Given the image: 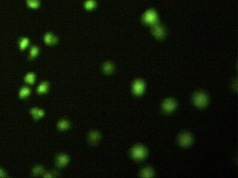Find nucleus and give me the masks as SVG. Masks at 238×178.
<instances>
[{"instance_id":"obj_10","label":"nucleus","mask_w":238,"mask_h":178,"mask_svg":"<svg viewBox=\"0 0 238 178\" xmlns=\"http://www.w3.org/2000/svg\"><path fill=\"white\" fill-rule=\"evenodd\" d=\"M153 33L156 36L159 38H162L164 36V31L162 27L160 25L156 24L153 26Z\"/></svg>"},{"instance_id":"obj_19","label":"nucleus","mask_w":238,"mask_h":178,"mask_svg":"<svg viewBox=\"0 0 238 178\" xmlns=\"http://www.w3.org/2000/svg\"><path fill=\"white\" fill-rule=\"evenodd\" d=\"M96 3L94 0H87L84 4V7L86 10H90L96 7Z\"/></svg>"},{"instance_id":"obj_5","label":"nucleus","mask_w":238,"mask_h":178,"mask_svg":"<svg viewBox=\"0 0 238 178\" xmlns=\"http://www.w3.org/2000/svg\"><path fill=\"white\" fill-rule=\"evenodd\" d=\"M133 90L134 94L137 96L142 93L144 90V84L142 80H137L133 83Z\"/></svg>"},{"instance_id":"obj_6","label":"nucleus","mask_w":238,"mask_h":178,"mask_svg":"<svg viewBox=\"0 0 238 178\" xmlns=\"http://www.w3.org/2000/svg\"><path fill=\"white\" fill-rule=\"evenodd\" d=\"M179 142L183 146H188L192 142V137L188 133H183L180 136Z\"/></svg>"},{"instance_id":"obj_20","label":"nucleus","mask_w":238,"mask_h":178,"mask_svg":"<svg viewBox=\"0 0 238 178\" xmlns=\"http://www.w3.org/2000/svg\"><path fill=\"white\" fill-rule=\"evenodd\" d=\"M39 49L38 47L36 46H33L30 50V59H34L38 55L39 53Z\"/></svg>"},{"instance_id":"obj_1","label":"nucleus","mask_w":238,"mask_h":178,"mask_svg":"<svg viewBox=\"0 0 238 178\" xmlns=\"http://www.w3.org/2000/svg\"><path fill=\"white\" fill-rule=\"evenodd\" d=\"M131 156L136 159H142L146 155V151L143 146H137L133 148L131 152Z\"/></svg>"},{"instance_id":"obj_2","label":"nucleus","mask_w":238,"mask_h":178,"mask_svg":"<svg viewBox=\"0 0 238 178\" xmlns=\"http://www.w3.org/2000/svg\"><path fill=\"white\" fill-rule=\"evenodd\" d=\"M193 101L197 106L203 107L207 103V97L204 93L199 92L195 95L193 97Z\"/></svg>"},{"instance_id":"obj_17","label":"nucleus","mask_w":238,"mask_h":178,"mask_svg":"<svg viewBox=\"0 0 238 178\" xmlns=\"http://www.w3.org/2000/svg\"><path fill=\"white\" fill-rule=\"evenodd\" d=\"M24 80H25V82L28 84H34L36 80V76L34 74L32 73H29L26 74Z\"/></svg>"},{"instance_id":"obj_8","label":"nucleus","mask_w":238,"mask_h":178,"mask_svg":"<svg viewBox=\"0 0 238 178\" xmlns=\"http://www.w3.org/2000/svg\"><path fill=\"white\" fill-rule=\"evenodd\" d=\"M30 113L33 116V119L36 120H39L43 117L45 115L43 110L37 108H32L30 110Z\"/></svg>"},{"instance_id":"obj_16","label":"nucleus","mask_w":238,"mask_h":178,"mask_svg":"<svg viewBox=\"0 0 238 178\" xmlns=\"http://www.w3.org/2000/svg\"><path fill=\"white\" fill-rule=\"evenodd\" d=\"M26 3L28 7L33 9L38 8L40 5L39 0H26Z\"/></svg>"},{"instance_id":"obj_22","label":"nucleus","mask_w":238,"mask_h":178,"mask_svg":"<svg viewBox=\"0 0 238 178\" xmlns=\"http://www.w3.org/2000/svg\"><path fill=\"white\" fill-rule=\"evenodd\" d=\"M153 175L152 170L149 168H145L142 172V175L143 177L149 178L151 177Z\"/></svg>"},{"instance_id":"obj_3","label":"nucleus","mask_w":238,"mask_h":178,"mask_svg":"<svg viewBox=\"0 0 238 178\" xmlns=\"http://www.w3.org/2000/svg\"><path fill=\"white\" fill-rule=\"evenodd\" d=\"M156 18V16L155 12L153 10H149L143 15V20L147 23H153L155 22Z\"/></svg>"},{"instance_id":"obj_23","label":"nucleus","mask_w":238,"mask_h":178,"mask_svg":"<svg viewBox=\"0 0 238 178\" xmlns=\"http://www.w3.org/2000/svg\"><path fill=\"white\" fill-rule=\"evenodd\" d=\"M6 173L3 169L0 168V178H4L6 176Z\"/></svg>"},{"instance_id":"obj_15","label":"nucleus","mask_w":238,"mask_h":178,"mask_svg":"<svg viewBox=\"0 0 238 178\" xmlns=\"http://www.w3.org/2000/svg\"><path fill=\"white\" fill-rule=\"evenodd\" d=\"M57 126L60 130H67L69 127L70 123L67 120H61L58 123Z\"/></svg>"},{"instance_id":"obj_4","label":"nucleus","mask_w":238,"mask_h":178,"mask_svg":"<svg viewBox=\"0 0 238 178\" xmlns=\"http://www.w3.org/2000/svg\"><path fill=\"white\" fill-rule=\"evenodd\" d=\"M56 164L59 168H63L69 163V158L65 154H60L57 156Z\"/></svg>"},{"instance_id":"obj_11","label":"nucleus","mask_w":238,"mask_h":178,"mask_svg":"<svg viewBox=\"0 0 238 178\" xmlns=\"http://www.w3.org/2000/svg\"><path fill=\"white\" fill-rule=\"evenodd\" d=\"M175 102L171 100H166L163 104V109L166 112H170L175 109Z\"/></svg>"},{"instance_id":"obj_21","label":"nucleus","mask_w":238,"mask_h":178,"mask_svg":"<svg viewBox=\"0 0 238 178\" xmlns=\"http://www.w3.org/2000/svg\"><path fill=\"white\" fill-rule=\"evenodd\" d=\"M44 169L41 166H36L33 168V175H41V173L43 172Z\"/></svg>"},{"instance_id":"obj_24","label":"nucleus","mask_w":238,"mask_h":178,"mask_svg":"<svg viewBox=\"0 0 238 178\" xmlns=\"http://www.w3.org/2000/svg\"><path fill=\"white\" fill-rule=\"evenodd\" d=\"M53 175L51 173H47L44 175V178H51L53 177Z\"/></svg>"},{"instance_id":"obj_9","label":"nucleus","mask_w":238,"mask_h":178,"mask_svg":"<svg viewBox=\"0 0 238 178\" xmlns=\"http://www.w3.org/2000/svg\"><path fill=\"white\" fill-rule=\"evenodd\" d=\"M44 40L47 45H54L57 43L58 39L52 34L47 33L44 37Z\"/></svg>"},{"instance_id":"obj_14","label":"nucleus","mask_w":238,"mask_h":178,"mask_svg":"<svg viewBox=\"0 0 238 178\" xmlns=\"http://www.w3.org/2000/svg\"><path fill=\"white\" fill-rule=\"evenodd\" d=\"M30 90L28 87H23L19 91V96L20 98L24 99L30 96Z\"/></svg>"},{"instance_id":"obj_12","label":"nucleus","mask_w":238,"mask_h":178,"mask_svg":"<svg viewBox=\"0 0 238 178\" xmlns=\"http://www.w3.org/2000/svg\"><path fill=\"white\" fill-rule=\"evenodd\" d=\"M49 84L47 82H43L41 83L37 89V92L39 94H44L48 91Z\"/></svg>"},{"instance_id":"obj_18","label":"nucleus","mask_w":238,"mask_h":178,"mask_svg":"<svg viewBox=\"0 0 238 178\" xmlns=\"http://www.w3.org/2000/svg\"><path fill=\"white\" fill-rule=\"evenodd\" d=\"M30 44V41L27 38H22L19 40V47L21 50H23L28 47Z\"/></svg>"},{"instance_id":"obj_7","label":"nucleus","mask_w":238,"mask_h":178,"mask_svg":"<svg viewBox=\"0 0 238 178\" xmlns=\"http://www.w3.org/2000/svg\"><path fill=\"white\" fill-rule=\"evenodd\" d=\"M100 135L98 132L96 131H92L89 133L88 139L89 142L92 144H96L100 140Z\"/></svg>"},{"instance_id":"obj_13","label":"nucleus","mask_w":238,"mask_h":178,"mask_svg":"<svg viewBox=\"0 0 238 178\" xmlns=\"http://www.w3.org/2000/svg\"><path fill=\"white\" fill-rule=\"evenodd\" d=\"M113 64L109 62L105 63L103 66L102 69L103 72L106 74H110L113 72Z\"/></svg>"}]
</instances>
